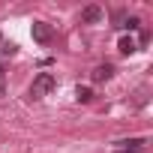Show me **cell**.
<instances>
[{"instance_id": "8992f818", "label": "cell", "mask_w": 153, "mask_h": 153, "mask_svg": "<svg viewBox=\"0 0 153 153\" xmlns=\"http://www.w3.org/2000/svg\"><path fill=\"white\" fill-rule=\"evenodd\" d=\"M117 48H120V54H132V51H135L138 45H135V39H132V36H120Z\"/></svg>"}, {"instance_id": "5b68a950", "label": "cell", "mask_w": 153, "mask_h": 153, "mask_svg": "<svg viewBox=\"0 0 153 153\" xmlns=\"http://www.w3.org/2000/svg\"><path fill=\"white\" fill-rule=\"evenodd\" d=\"M81 21H84V24L102 21V9H99V6H84V9H81Z\"/></svg>"}, {"instance_id": "7a4b0ae2", "label": "cell", "mask_w": 153, "mask_h": 153, "mask_svg": "<svg viewBox=\"0 0 153 153\" xmlns=\"http://www.w3.org/2000/svg\"><path fill=\"white\" fill-rule=\"evenodd\" d=\"M30 33H33V39H36L39 45H48V42L54 39V30H51V24H45V21H33Z\"/></svg>"}, {"instance_id": "277c9868", "label": "cell", "mask_w": 153, "mask_h": 153, "mask_svg": "<svg viewBox=\"0 0 153 153\" xmlns=\"http://www.w3.org/2000/svg\"><path fill=\"white\" fill-rule=\"evenodd\" d=\"M111 75H114V66H111V63H102V66H96V69L90 72V78L99 84V81H108Z\"/></svg>"}, {"instance_id": "6da1fadb", "label": "cell", "mask_w": 153, "mask_h": 153, "mask_svg": "<svg viewBox=\"0 0 153 153\" xmlns=\"http://www.w3.org/2000/svg\"><path fill=\"white\" fill-rule=\"evenodd\" d=\"M54 87H57V78H54V75H51V72H39L36 78H33V84H30V96H33V99H42V96L51 93Z\"/></svg>"}, {"instance_id": "52a82bcc", "label": "cell", "mask_w": 153, "mask_h": 153, "mask_svg": "<svg viewBox=\"0 0 153 153\" xmlns=\"http://www.w3.org/2000/svg\"><path fill=\"white\" fill-rule=\"evenodd\" d=\"M75 96H78V102H90V99H93V90H90V87H78Z\"/></svg>"}, {"instance_id": "3957f363", "label": "cell", "mask_w": 153, "mask_h": 153, "mask_svg": "<svg viewBox=\"0 0 153 153\" xmlns=\"http://www.w3.org/2000/svg\"><path fill=\"white\" fill-rule=\"evenodd\" d=\"M144 138H129V141H117V147H114V153H141L144 150Z\"/></svg>"}, {"instance_id": "ba28073f", "label": "cell", "mask_w": 153, "mask_h": 153, "mask_svg": "<svg viewBox=\"0 0 153 153\" xmlns=\"http://www.w3.org/2000/svg\"><path fill=\"white\" fill-rule=\"evenodd\" d=\"M123 27H126V30H138V27H141V21H138V18H126V21H123Z\"/></svg>"}]
</instances>
